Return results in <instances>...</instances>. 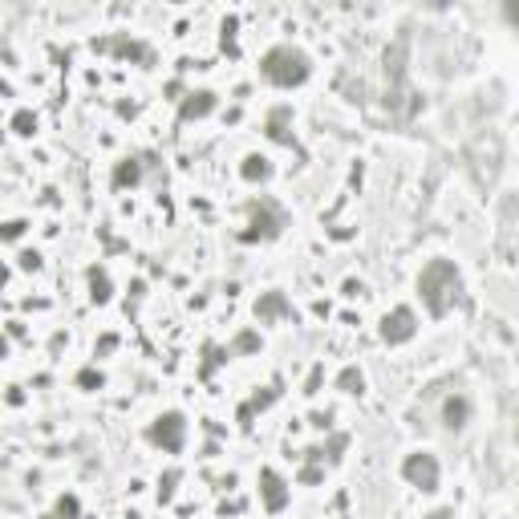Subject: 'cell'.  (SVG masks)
Returning <instances> with one entry per match:
<instances>
[{
	"label": "cell",
	"instance_id": "cell-1",
	"mask_svg": "<svg viewBox=\"0 0 519 519\" xmlns=\"http://www.w3.org/2000/svg\"><path fill=\"white\" fill-rule=\"evenodd\" d=\"M406 475H410L414 483H422V487H434V479H438V471H434L430 458H410V462H406Z\"/></svg>",
	"mask_w": 519,
	"mask_h": 519
},
{
	"label": "cell",
	"instance_id": "cell-2",
	"mask_svg": "<svg viewBox=\"0 0 519 519\" xmlns=\"http://www.w3.org/2000/svg\"><path fill=\"white\" fill-rule=\"evenodd\" d=\"M410 333H414V324H410V313H406V309H402V313H393V321L386 317V337H389V341H406Z\"/></svg>",
	"mask_w": 519,
	"mask_h": 519
},
{
	"label": "cell",
	"instance_id": "cell-3",
	"mask_svg": "<svg viewBox=\"0 0 519 519\" xmlns=\"http://www.w3.org/2000/svg\"><path fill=\"white\" fill-rule=\"evenodd\" d=\"M264 483H268V503H272V507H280V503H284V495H280V483H276L272 475H264Z\"/></svg>",
	"mask_w": 519,
	"mask_h": 519
}]
</instances>
